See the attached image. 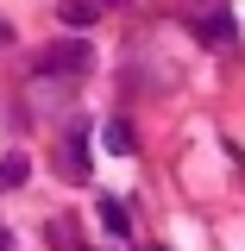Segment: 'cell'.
Instances as JSON below:
<instances>
[{
  "instance_id": "5b68a950",
  "label": "cell",
  "mask_w": 245,
  "mask_h": 251,
  "mask_svg": "<svg viewBox=\"0 0 245 251\" xmlns=\"http://www.w3.org/2000/svg\"><path fill=\"white\" fill-rule=\"evenodd\" d=\"M233 31H239V25H233V13H214V19H208V38H214V44H226Z\"/></svg>"
},
{
  "instance_id": "3957f363",
  "label": "cell",
  "mask_w": 245,
  "mask_h": 251,
  "mask_svg": "<svg viewBox=\"0 0 245 251\" xmlns=\"http://www.w3.org/2000/svg\"><path fill=\"white\" fill-rule=\"evenodd\" d=\"M107 151H132V126H126V120H113V126H107Z\"/></svg>"
},
{
  "instance_id": "7a4b0ae2",
  "label": "cell",
  "mask_w": 245,
  "mask_h": 251,
  "mask_svg": "<svg viewBox=\"0 0 245 251\" xmlns=\"http://www.w3.org/2000/svg\"><path fill=\"white\" fill-rule=\"evenodd\" d=\"M101 226H107L113 239H126V232H132V220H126V207H120V201H113V195L101 201Z\"/></svg>"
},
{
  "instance_id": "8992f818",
  "label": "cell",
  "mask_w": 245,
  "mask_h": 251,
  "mask_svg": "<svg viewBox=\"0 0 245 251\" xmlns=\"http://www.w3.org/2000/svg\"><path fill=\"white\" fill-rule=\"evenodd\" d=\"M13 182H26V157H6L0 163V188H13Z\"/></svg>"
},
{
  "instance_id": "52a82bcc",
  "label": "cell",
  "mask_w": 245,
  "mask_h": 251,
  "mask_svg": "<svg viewBox=\"0 0 245 251\" xmlns=\"http://www.w3.org/2000/svg\"><path fill=\"white\" fill-rule=\"evenodd\" d=\"M0 251H13V239H6V232H0Z\"/></svg>"
},
{
  "instance_id": "277c9868",
  "label": "cell",
  "mask_w": 245,
  "mask_h": 251,
  "mask_svg": "<svg viewBox=\"0 0 245 251\" xmlns=\"http://www.w3.org/2000/svg\"><path fill=\"white\" fill-rule=\"evenodd\" d=\"M88 19H94L88 0H63V25H88Z\"/></svg>"
},
{
  "instance_id": "ba28073f",
  "label": "cell",
  "mask_w": 245,
  "mask_h": 251,
  "mask_svg": "<svg viewBox=\"0 0 245 251\" xmlns=\"http://www.w3.org/2000/svg\"><path fill=\"white\" fill-rule=\"evenodd\" d=\"M0 44H6V25H0Z\"/></svg>"
},
{
  "instance_id": "6da1fadb",
  "label": "cell",
  "mask_w": 245,
  "mask_h": 251,
  "mask_svg": "<svg viewBox=\"0 0 245 251\" xmlns=\"http://www.w3.org/2000/svg\"><path fill=\"white\" fill-rule=\"evenodd\" d=\"M38 69H88V44H63L51 57H38Z\"/></svg>"
}]
</instances>
